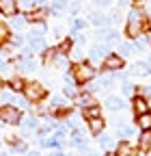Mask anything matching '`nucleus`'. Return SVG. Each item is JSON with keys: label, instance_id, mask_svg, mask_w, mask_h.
Returning <instances> with one entry per match:
<instances>
[{"label": "nucleus", "instance_id": "28", "mask_svg": "<svg viewBox=\"0 0 151 156\" xmlns=\"http://www.w3.org/2000/svg\"><path fill=\"white\" fill-rule=\"evenodd\" d=\"M59 108H67L65 98L63 95H52V111H59Z\"/></svg>", "mask_w": 151, "mask_h": 156}, {"label": "nucleus", "instance_id": "25", "mask_svg": "<svg viewBox=\"0 0 151 156\" xmlns=\"http://www.w3.org/2000/svg\"><path fill=\"white\" fill-rule=\"evenodd\" d=\"M52 63H54L56 67H61V69H65V72L69 69V58H67L65 54H56V56H54V61H52Z\"/></svg>", "mask_w": 151, "mask_h": 156}, {"label": "nucleus", "instance_id": "9", "mask_svg": "<svg viewBox=\"0 0 151 156\" xmlns=\"http://www.w3.org/2000/svg\"><path fill=\"white\" fill-rule=\"evenodd\" d=\"M86 122H89V132H91L93 136L102 134L104 128H106V122L102 119V117H93V119H86Z\"/></svg>", "mask_w": 151, "mask_h": 156}, {"label": "nucleus", "instance_id": "40", "mask_svg": "<svg viewBox=\"0 0 151 156\" xmlns=\"http://www.w3.org/2000/svg\"><path fill=\"white\" fill-rule=\"evenodd\" d=\"M28 22H43V11H32V13H28Z\"/></svg>", "mask_w": 151, "mask_h": 156}, {"label": "nucleus", "instance_id": "30", "mask_svg": "<svg viewBox=\"0 0 151 156\" xmlns=\"http://www.w3.org/2000/svg\"><path fill=\"white\" fill-rule=\"evenodd\" d=\"M17 5H20L24 11H30L35 7H39V0H17Z\"/></svg>", "mask_w": 151, "mask_h": 156}, {"label": "nucleus", "instance_id": "57", "mask_svg": "<svg viewBox=\"0 0 151 156\" xmlns=\"http://www.w3.org/2000/svg\"><path fill=\"white\" fill-rule=\"evenodd\" d=\"M0 156H7V154H0Z\"/></svg>", "mask_w": 151, "mask_h": 156}, {"label": "nucleus", "instance_id": "54", "mask_svg": "<svg viewBox=\"0 0 151 156\" xmlns=\"http://www.w3.org/2000/svg\"><path fill=\"white\" fill-rule=\"evenodd\" d=\"M134 2H136V5H143V2H145V0H134Z\"/></svg>", "mask_w": 151, "mask_h": 156}, {"label": "nucleus", "instance_id": "23", "mask_svg": "<svg viewBox=\"0 0 151 156\" xmlns=\"http://www.w3.org/2000/svg\"><path fill=\"white\" fill-rule=\"evenodd\" d=\"M67 58L73 61V63H82V50L78 46H71V50L67 52Z\"/></svg>", "mask_w": 151, "mask_h": 156}, {"label": "nucleus", "instance_id": "36", "mask_svg": "<svg viewBox=\"0 0 151 156\" xmlns=\"http://www.w3.org/2000/svg\"><path fill=\"white\" fill-rule=\"evenodd\" d=\"M121 91H123L125 95H132V93H134V91H136V87H134V85H132V83L127 80V78H125V80L121 83Z\"/></svg>", "mask_w": 151, "mask_h": 156}, {"label": "nucleus", "instance_id": "55", "mask_svg": "<svg viewBox=\"0 0 151 156\" xmlns=\"http://www.w3.org/2000/svg\"><path fill=\"white\" fill-rule=\"evenodd\" d=\"M106 156H117V154H115V152H108V154H106Z\"/></svg>", "mask_w": 151, "mask_h": 156}, {"label": "nucleus", "instance_id": "35", "mask_svg": "<svg viewBox=\"0 0 151 156\" xmlns=\"http://www.w3.org/2000/svg\"><path fill=\"white\" fill-rule=\"evenodd\" d=\"M54 56H56V50L45 48V50H43V63H45V65H50V63L54 61Z\"/></svg>", "mask_w": 151, "mask_h": 156}, {"label": "nucleus", "instance_id": "49", "mask_svg": "<svg viewBox=\"0 0 151 156\" xmlns=\"http://www.w3.org/2000/svg\"><path fill=\"white\" fill-rule=\"evenodd\" d=\"M134 5V0H119V7H129Z\"/></svg>", "mask_w": 151, "mask_h": 156}, {"label": "nucleus", "instance_id": "46", "mask_svg": "<svg viewBox=\"0 0 151 156\" xmlns=\"http://www.w3.org/2000/svg\"><path fill=\"white\" fill-rule=\"evenodd\" d=\"M69 9H71V13H73V15H78V11H80V5H78V2H71V5H69Z\"/></svg>", "mask_w": 151, "mask_h": 156}, {"label": "nucleus", "instance_id": "29", "mask_svg": "<svg viewBox=\"0 0 151 156\" xmlns=\"http://www.w3.org/2000/svg\"><path fill=\"white\" fill-rule=\"evenodd\" d=\"M11 39V28L5 24V22H0V44L2 41H9Z\"/></svg>", "mask_w": 151, "mask_h": 156}, {"label": "nucleus", "instance_id": "37", "mask_svg": "<svg viewBox=\"0 0 151 156\" xmlns=\"http://www.w3.org/2000/svg\"><path fill=\"white\" fill-rule=\"evenodd\" d=\"M99 143H102V147H104V150H112V147H117V143H115V139H112V136H104V139H99Z\"/></svg>", "mask_w": 151, "mask_h": 156}, {"label": "nucleus", "instance_id": "34", "mask_svg": "<svg viewBox=\"0 0 151 156\" xmlns=\"http://www.w3.org/2000/svg\"><path fill=\"white\" fill-rule=\"evenodd\" d=\"M63 93H65L67 98H71V100H76V98H78V89H76L73 85H65V87H63Z\"/></svg>", "mask_w": 151, "mask_h": 156}, {"label": "nucleus", "instance_id": "2", "mask_svg": "<svg viewBox=\"0 0 151 156\" xmlns=\"http://www.w3.org/2000/svg\"><path fill=\"white\" fill-rule=\"evenodd\" d=\"M0 122L9 124V126H17V124L22 122V111L15 108V106H11V104L0 106Z\"/></svg>", "mask_w": 151, "mask_h": 156}, {"label": "nucleus", "instance_id": "12", "mask_svg": "<svg viewBox=\"0 0 151 156\" xmlns=\"http://www.w3.org/2000/svg\"><path fill=\"white\" fill-rule=\"evenodd\" d=\"M28 46L32 48V52H43L45 50V39L39 35H28Z\"/></svg>", "mask_w": 151, "mask_h": 156}, {"label": "nucleus", "instance_id": "7", "mask_svg": "<svg viewBox=\"0 0 151 156\" xmlns=\"http://www.w3.org/2000/svg\"><path fill=\"white\" fill-rule=\"evenodd\" d=\"M17 9H20L17 0H0V13H2V15L13 17V15L17 13Z\"/></svg>", "mask_w": 151, "mask_h": 156}, {"label": "nucleus", "instance_id": "11", "mask_svg": "<svg viewBox=\"0 0 151 156\" xmlns=\"http://www.w3.org/2000/svg\"><path fill=\"white\" fill-rule=\"evenodd\" d=\"M89 22H91L93 26H97V28H104V26L110 24V17L104 15V13H91V15H89Z\"/></svg>", "mask_w": 151, "mask_h": 156}, {"label": "nucleus", "instance_id": "45", "mask_svg": "<svg viewBox=\"0 0 151 156\" xmlns=\"http://www.w3.org/2000/svg\"><path fill=\"white\" fill-rule=\"evenodd\" d=\"M112 2V0H93V5H97V7H108Z\"/></svg>", "mask_w": 151, "mask_h": 156}, {"label": "nucleus", "instance_id": "4", "mask_svg": "<svg viewBox=\"0 0 151 156\" xmlns=\"http://www.w3.org/2000/svg\"><path fill=\"white\" fill-rule=\"evenodd\" d=\"M108 54H110V48H108V46H102V44L91 46V50H89V61H91V65H99Z\"/></svg>", "mask_w": 151, "mask_h": 156}, {"label": "nucleus", "instance_id": "39", "mask_svg": "<svg viewBox=\"0 0 151 156\" xmlns=\"http://www.w3.org/2000/svg\"><path fill=\"white\" fill-rule=\"evenodd\" d=\"M20 69H24V72L35 69V61H30V58H20Z\"/></svg>", "mask_w": 151, "mask_h": 156}, {"label": "nucleus", "instance_id": "31", "mask_svg": "<svg viewBox=\"0 0 151 156\" xmlns=\"http://www.w3.org/2000/svg\"><path fill=\"white\" fill-rule=\"evenodd\" d=\"M82 28H86V22H84V20H80V17H73V20H71V30L78 33V30H82Z\"/></svg>", "mask_w": 151, "mask_h": 156}, {"label": "nucleus", "instance_id": "5", "mask_svg": "<svg viewBox=\"0 0 151 156\" xmlns=\"http://www.w3.org/2000/svg\"><path fill=\"white\" fill-rule=\"evenodd\" d=\"M123 65H125V58H123L121 54L110 52V54L104 58V67L110 69V72H119V69H123Z\"/></svg>", "mask_w": 151, "mask_h": 156}, {"label": "nucleus", "instance_id": "13", "mask_svg": "<svg viewBox=\"0 0 151 156\" xmlns=\"http://www.w3.org/2000/svg\"><path fill=\"white\" fill-rule=\"evenodd\" d=\"M115 154L117 156H136V150L132 147L127 141H119L117 147H115Z\"/></svg>", "mask_w": 151, "mask_h": 156}, {"label": "nucleus", "instance_id": "44", "mask_svg": "<svg viewBox=\"0 0 151 156\" xmlns=\"http://www.w3.org/2000/svg\"><path fill=\"white\" fill-rule=\"evenodd\" d=\"M13 150H15L17 154H22V152H26V143H15V145H13Z\"/></svg>", "mask_w": 151, "mask_h": 156}, {"label": "nucleus", "instance_id": "32", "mask_svg": "<svg viewBox=\"0 0 151 156\" xmlns=\"http://www.w3.org/2000/svg\"><path fill=\"white\" fill-rule=\"evenodd\" d=\"M71 50V41L69 39H63V41L59 44V48H56V54H67Z\"/></svg>", "mask_w": 151, "mask_h": 156}, {"label": "nucleus", "instance_id": "24", "mask_svg": "<svg viewBox=\"0 0 151 156\" xmlns=\"http://www.w3.org/2000/svg\"><path fill=\"white\" fill-rule=\"evenodd\" d=\"M26 22H28V20H26L24 15H13V17H11V28L22 30V28L26 26Z\"/></svg>", "mask_w": 151, "mask_h": 156}, {"label": "nucleus", "instance_id": "22", "mask_svg": "<svg viewBox=\"0 0 151 156\" xmlns=\"http://www.w3.org/2000/svg\"><path fill=\"white\" fill-rule=\"evenodd\" d=\"M143 17H145V11L138 9V7H134V9L129 11V15H127V22H145Z\"/></svg>", "mask_w": 151, "mask_h": 156}, {"label": "nucleus", "instance_id": "14", "mask_svg": "<svg viewBox=\"0 0 151 156\" xmlns=\"http://www.w3.org/2000/svg\"><path fill=\"white\" fill-rule=\"evenodd\" d=\"M132 74H136V76H149L151 74V63L147 61H138L132 65Z\"/></svg>", "mask_w": 151, "mask_h": 156}, {"label": "nucleus", "instance_id": "41", "mask_svg": "<svg viewBox=\"0 0 151 156\" xmlns=\"http://www.w3.org/2000/svg\"><path fill=\"white\" fill-rule=\"evenodd\" d=\"M15 98H13V93L11 91H0V102H13Z\"/></svg>", "mask_w": 151, "mask_h": 156}, {"label": "nucleus", "instance_id": "21", "mask_svg": "<svg viewBox=\"0 0 151 156\" xmlns=\"http://www.w3.org/2000/svg\"><path fill=\"white\" fill-rule=\"evenodd\" d=\"M82 113H84V117H86V119H93V117H102V108H99L97 104L84 106V108H82Z\"/></svg>", "mask_w": 151, "mask_h": 156}, {"label": "nucleus", "instance_id": "51", "mask_svg": "<svg viewBox=\"0 0 151 156\" xmlns=\"http://www.w3.org/2000/svg\"><path fill=\"white\" fill-rule=\"evenodd\" d=\"M2 69H7V63L2 61V58H0V72H2Z\"/></svg>", "mask_w": 151, "mask_h": 156}, {"label": "nucleus", "instance_id": "19", "mask_svg": "<svg viewBox=\"0 0 151 156\" xmlns=\"http://www.w3.org/2000/svg\"><path fill=\"white\" fill-rule=\"evenodd\" d=\"M110 111H121L123 108V100L119 95H106V102H104Z\"/></svg>", "mask_w": 151, "mask_h": 156}, {"label": "nucleus", "instance_id": "16", "mask_svg": "<svg viewBox=\"0 0 151 156\" xmlns=\"http://www.w3.org/2000/svg\"><path fill=\"white\" fill-rule=\"evenodd\" d=\"M7 87H11V91H15V93H20V91H24L26 83H24V78H22V76H13V78H9Z\"/></svg>", "mask_w": 151, "mask_h": 156}, {"label": "nucleus", "instance_id": "15", "mask_svg": "<svg viewBox=\"0 0 151 156\" xmlns=\"http://www.w3.org/2000/svg\"><path fill=\"white\" fill-rule=\"evenodd\" d=\"M138 147H140L145 154L151 150V130H143V132H140V136H138Z\"/></svg>", "mask_w": 151, "mask_h": 156}, {"label": "nucleus", "instance_id": "38", "mask_svg": "<svg viewBox=\"0 0 151 156\" xmlns=\"http://www.w3.org/2000/svg\"><path fill=\"white\" fill-rule=\"evenodd\" d=\"M134 134V128L132 126H119V136L121 139H127V136H132Z\"/></svg>", "mask_w": 151, "mask_h": 156}, {"label": "nucleus", "instance_id": "52", "mask_svg": "<svg viewBox=\"0 0 151 156\" xmlns=\"http://www.w3.org/2000/svg\"><path fill=\"white\" fill-rule=\"evenodd\" d=\"M52 156H67V154H65V152H54Z\"/></svg>", "mask_w": 151, "mask_h": 156}, {"label": "nucleus", "instance_id": "1", "mask_svg": "<svg viewBox=\"0 0 151 156\" xmlns=\"http://www.w3.org/2000/svg\"><path fill=\"white\" fill-rule=\"evenodd\" d=\"M71 72H73V80L78 85H89L93 78H95V74H97L91 63H78Z\"/></svg>", "mask_w": 151, "mask_h": 156}, {"label": "nucleus", "instance_id": "27", "mask_svg": "<svg viewBox=\"0 0 151 156\" xmlns=\"http://www.w3.org/2000/svg\"><path fill=\"white\" fill-rule=\"evenodd\" d=\"M104 41H106V46L119 44V33H117V30H106V33H104Z\"/></svg>", "mask_w": 151, "mask_h": 156}, {"label": "nucleus", "instance_id": "56", "mask_svg": "<svg viewBox=\"0 0 151 156\" xmlns=\"http://www.w3.org/2000/svg\"><path fill=\"white\" fill-rule=\"evenodd\" d=\"M0 145H2V139H0Z\"/></svg>", "mask_w": 151, "mask_h": 156}, {"label": "nucleus", "instance_id": "10", "mask_svg": "<svg viewBox=\"0 0 151 156\" xmlns=\"http://www.w3.org/2000/svg\"><path fill=\"white\" fill-rule=\"evenodd\" d=\"M125 35L129 39H138L143 35V22H127L125 24Z\"/></svg>", "mask_w": 151, "mask_h": 156}, {"label": "nucleus", "instance_id": "53", "mask_svg": "<svg viewBox=\"0 0 151 156\" xmlns=\"http://www.w3.org/2000/svg\"><path fill=\"white\" fill-rule=\"evenodd\" d=\"M26 156H39V154H37V152H28Z\"/></svg>", "mask_w": 151, "mask_h": 156}, {"label": "nucleus", "instance_id": "42", "mask_svg": "<svg viewBox=\"0 0 151 156\" xmlns=\"http://www.w3.org/2000/svg\"><path fill=\"white\" fill-rule=\"evenodd\" d=\"M136 50H145L147 48V39H136V46H134Z\"/></svg>", "mask_w": 151, "mask_h": 156}, {"label": "nucleus", "instance_id": "8", "mask_svg": "<svg viewBox=\"0 0 151 156\" xmlns=\"http://www.w3.org/2000/svg\"><path fill=\"white\" fill-rule=\"evenodd\" d=\"M132 108H134L136 115H143V113L151 111V104H149V100H147L145 95H136V98H134V102H132Z\"/></svg>", "mask_w": 151, "mask_h": 156}, {"label": "nucleus", "instance_id": "43", "mask_svg": "<svg viewBox=\"0 0 151 156\" xmlns=\"http://www.w3.org/2000/svg\"><path fill=\"white\" fill-rule=\"evenodd\" d=\"M73 39H76L78 44H84V41H86V37H84V35H82L80 30H78V33H73Z\"/></svg>", "mask_w": 151, "mask_h": 156}, {"label": "nucleus", "instance_id": "47", "mask_svg": "<svg viewBox=\"0 0 151 156\" xmlns=\"http://www.w3.org/2000/svg\"><path fill=\"white\" fill-rule=\"evenodd\" d=\"M15 102L20 104V106H24V108L28 106V100H26V98H15Z\"/></svg>", "mask_w": 151, "mask_h": 156}, {"label": "nucleus", "instance_id": "33", "mask_svg": "<svg viewBox=\"0 0 151 156\" xmlns=\"http://www.w3.org/2000/svg\"><path fill=\"white\" fill-rule=\"evenodd\" d=\"M132 52H134V46L132 44H119V54L125 58V56H129Z\"/></svg>", "mask_w": 151, "mask_h": 156}, {"label": "nucleus", "instance_id": "48", "mask_svg": "<svg viewBox=\"0 0 151 156\" xmlns=\"http://www.w3.org/2000/svg\"><path fill=\"white\" fill-rule=\"evenodd\" d=\"M112 22H115V24H119V22H121V13H119V11L112 13Z\"/></svg>", "mask_w": 151, "mask_h": 156}, {"label": "nucleus", "instance_id": "20", "mask_svg": "<svg viewBox=\"0 0 151 156\" xmlns=\"http://www.w3.org/2000/svg\"><path fill=\"white\" fill-rule=\"evenodd\" d=\"M136 124L140 130H151V111L143 113V115H136Z\"/></svg>", "mask_w": 151, "mask_h": 156}, {"label": "nucleus", "instance_id": "3", "mask_svg": "<svg viewBox=\"0 0 151 156\" xmlns=\"http://www.w3.org/2000/svg\"><path fill=\"white\" fill-rule=\"evenodd\" d=\"M45 95V87L41 83H26L24 87V98L28 102H39L41 98Z\"/></svg>", "mask_w": 151, "mask_h": 156}, {"label": "nucleus", "instance_id": "18", "mask_svg": "<svg viewBox=\"0 0 151 156\" xmlns=\"http://www.w3.org/2000/svg\"><path fill=\"white\" fill-rule=\"evenodd\" d=\"M76 102H78V104L84 108V106H91V104H95V98H93V93H91V91H82V93H78Z\"/></svg>", "mask_w": 151, "mask_h": 156}, {"label": "nucleus", "instance_id": "17", "mask_svg": "<svg viewBox=\"0 0 151 156\" xmlns=\"http://www.w3.org/2000/svg\"><path fill=\"white\" fill-rule=\"evenodd\" d=\"M69 7V2H67V0H52V5H50V13L52 15H56V17H59L65 9Z\"/></svg>", "mask_w": 151, "mask_h": 156}, {"label": "nucleus", "instance_id": "6", "mask_svg": "<svg viewBox=\"0 0 151 156\" xmlns=\"http://www.w3.org/2000/svg\"><path fill=\"white\" fill-rule=\"evenodd\" d=\"M69 143H71L73 147H78V150L86 147V134H84V130H80V128L71 130V134H69Z\"/></svg>", "mask_w": 151, "mask_h": 156}, {"label": "nucleus", "instance_id": "50", "mask_svg": "<svg viewBox=\"0 0 151 156\" xmlns=\"http://www.w3.org/2000/svg\"><path fill=\"white\" fill-rule=\"evenodd\" d=\"M61 35H63V28H61V26H56V28H54V37H56V39H59Z\"/></svg>", "mask_w": 151, "mask_h": 156}, {"label": "nucleus", "instance_id": "26", "mask_svg": "<svg viewBox=\"0 0 151 156\" xmlns=\"http://www.w3.org/2000/svg\"><path fill=\"white\" fill-rule=\"evenodd\" d=\"M35 128H37V119H35V117H26V119H24L22 136H28V134H30V130H35Z\"/></svg>", "mask_w": 151, "mask_h": 156}]
</instances>
